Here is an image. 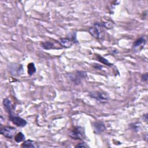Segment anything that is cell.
<instances>
[{"label":"cell","mask_w":148,"mask_h":148,"mask_svg":"<svg viewBox=\"0 0 148 148\" xmlns=\"http://www.w3.org/2000/svg\"><path fill=\"white\" fill-rule=\"evenodd\" d=\"M88 31L90 34L96 39H102L104 38L105 31L102 24L99 23H95L89 28Z\"/></svg>","instance_id":"obj_1"},{"label":"cell","mask_w":148,"mask_h":148,"mask_svg":"<svg viewBox=\"0 0 148 148\" xmlns=\"http://www.w3.org/2000/svg\"><path fill=\"white\" fill-rule=\"evenodd\" d=\"M69 135L73 139L83 140L85 138L84 129L80 126L73 127L69 130Z\"/></svg>","instance_id":"obj_2"},{"label":"cell","mask_w":148,"mask_h":148,"mask_svg":"<svg viewBox=\"0 0 148 148\" xmlns=\"http://www.w3.org/2000/svg\"><path fill=\"white\" fill-rule=\"evenodd\" d=\"M68 77L74 83L78 84L82 79L87 76V73L84 71H76L74 73H69L67 75Z\"/></svg>","instance_id":"obj_3"},{"label":"cell","mask_w":148,"mask_h":148,"mask_svg":"<svg viewBox=\"0 0 148 148\" xmlns=\"http://www.w3.org/2000/svg\"><path fill=\"white\" fill-rule=\"evenodd\" d=\"M17 130L10 126H4L1 128L0 133L7 138H13L16 135Z\"/></svg>","instance_id":"obj_4"},{"label":"cell","mask_w":148,"mask_h":148,"mask_svg":"<svg viewBox=\"0 0 148 148\" xmlns=\"http://www.w3.org/2000/svg\"><path fill=\"white\" fill-rule=\"evenodd\" d=\"M89 95L90 97L94 98L101 102H106L109 99V97L107 94L100 91L91 92H90Z\"/></svg>","instance_id":"obj_5"},{"label":"cell","mask_w":148,"mask_h":148,"mask_svg":"<svg viewBox=\"0 0 148 148\" xmlns=\"http://www.w3.org/2000/svg\"><path fill=\"white\" fill-rule=\"evenodd\" d=\"M9 119L14 124H15L18 127H25L27 124V122L26 121V120H25L24 119L18 116L14 115V114L9 115Z\"/></svg>","instance_id":"obj_6"},{"label":"cell","mask_w":148,"mask_h":148,"mask_svg":"<svg viewBox=\"0 0 148 148\" xmlns=\"http://www.w3.org/2000/svg\"><path fill=\"white\" fill-rule=\"evenodd\" d=\"M9 71L12 75L14 76H18L22 75V73L24 72V69L22 66V65L19 64H10L9 66Z\"/></svg>","instance_id":"obj_7"},{"label":"cell","mask_w":148,"mask_h":148,"mask_svg":"<svg viewBox=\"0 0 148 148\" xmlns=\"http://www.w3.org/2000/svg\"><path fill=\"white\" fill-rule=\"evenodd\" d=\"M92 127L94 129V132L96 134H100L106 130L104 123L100 121L94 122L92 123Z\"/></svg>","instance_id":"obj_8"},{"label":"cell","mask_w":148,"mask_h":148,"mask_svg":"<svg viewBox=\"0 0 148 148\" xmlns=\"http://www.w3.org/2000/svg\"><path fill=\"white\" fill-rule=\"evenodd\" d=\"M146 43V40L144 36H141L140 38L136 39L133 45V47L135 50L142 49Z\"/></svg>","instance_id":"obj_9"},{"label":"cell","mask_w":148,"mask_h":148,"mask_svg":"<svg viewBox=\"0 0 148 148\" xmlns=\"http://www.w3.org/2000/svg\"><path fill=\"white\" fill-rule=\"evenodd\" d=\"M3 105L9 115L13 114V106L11 101L8 98H5L3 100Z\"/></svg>","instance_id":"obj_10"},{"label":"cell","mask_w":148,"mask_h":148,"mask_svg":"<svg viewBox=\"0 0 148 148\" xmlns=\"http://www.w3.org/2000/svg\"><path fill=\"white\" fill-rule=\"evenodd\" d=\"M59 43L60 45L66 48L71 47L75 42L72 40L71 38H61L59 40Z\"/></svg>","instance_id":"obj_11"},{"label":"cell","mask_w":148,"mask_h":148,"mask_svg":"<svg viewBox=\"0 0 148 148\" xmlns=\"http://www.w3.org/2000/svg\"><path fill=\"white\" fill-rule=\"evenodd\" d=\"M21 147H31V148H36L39 147V144L34 141L30 139L25 140L21 145Z\"/></svg>","instance_id":"obj_12"},{"label":"cell","mask_w":148,"mask_h":148,"mask_svg":"<svg viewBox=\"0 0 148 148\" xmlns=\"http://www.w3.org/2000/svg\"><path fill=\"white\" fill-rule=\"evenodd\" d=\"M40 45H41V47L45 50H50V49H53L56 48L54 43L53 42H49V41L42 42Z\"/></svg>","instance_id":"obj_13"},{"label":"cell","mask_w":148,"mask_h":148,"mask_svg":"<svg viewBox=\"0 0 148 148\" xmlns=\"http://www.w3.org/2000/svg\"><path fill=\"white\" fill-rule=\"evenodd\" d=\"M36 72V68L34 63L30 62L27 65V72L29 76H32Z\"/></svg>","instance_id":"obj_14"},{"label":"cell","mask_w":148,"mask_h":148,"mask_svg":"<svg viewBox=\"0 0 148 148\" xmlns=\"http://www.w3.org/2000/svg\"><path fill=\"white\" fill-rule=\"evenodd\" d=\"M14 139L17 143H19L25 140V137L23 133H22L21 132H19L17 134H16V135L14 137Z\"/></svg>","instance_id":"obj_15"},{"label":"cell","mask_w":148,"mask_h":148,"mask_svg":"<svg viewBox=\"0 0 148 148\" xmlns=\"http://www.w3.org/2000/svg\"><path fill=\"white\" fill-rule=\"evenodd\" d=\"M97 58H98V61H99V62H102V63H103V64H105V65H106L110 66H112V65H113L112 64L110 63L106 59H105V58L101 57V56L97 55Z\"/></svg>","instance_id":"obj_16"},{"label":"cell","mask_w":148,"mask_h":148,"mask_svg":"<svg viewBox=\"0 0 148 148\" xmlns=\"http://www.w3.org/2000/svg\"><path fill=\"white\" fill-rule=\"evenodd\" d=\"M102 25H103V26L104 27V28H108V29H110V28H112L113 24L111 21H106V22H105L104 23H103Z\"/></svg>","instance_id":"obj_17"},{"label":"cell","mask_w":148,"mask_h":148,"mask_svg":"<svg viewBox=\"0 0 148 148\" xmlns=\"http://www.w3.org/2000/svg\"><path fill=\"white\" fill-rule=\"evenodd\" d=\"M76 147H88V145H86V143L84 142H82V143H78L77 145L75 146Z\"/></svg>","instance_id":"obj_18"},{"label":"cell","mask_w":148,"mask_h":148,"mask_svg":"<svg viewBox=\"0 0 148 148\" xmlns=\"http://www.w3.org/2000/svg\"><path fill=\"white\" fill-rule=\"evenodd\" d=\"M141 79L142 82H147V79H148V75L147 73H144L141 76Z\"/></svg>","instance_id":"obj_19"}]
</instances>
